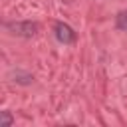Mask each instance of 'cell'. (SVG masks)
<instances>
[{
    "mask_svg": "<svg viewBox=\"0 0 127 127\" xmlns=\"http://www.w3.org/2000/svg\"><path fill=\"white\" fill-rule=\"evenodd\" d=\"M6 30L14 36H20V38H34L38 34V24L32 22V20H18V22H6L4 24Z\"/></svg>",
    "mask_w": 127,
    "mask_h": 127,
    "instance_id": "cell-1",
    "label": "cell"
},
{
    "mask_svg": "<svg viewBox=\"0 0 127 127\" xmlns=\"http://www.w3.org/2000/svg\"><path fill=\"white\" fill-rule=\"evenodd\" d=\"M54 36H56V40L62 42V44H73V42H75V32H73V28H71L69 24H65V22H58V24L54 26Z\"/></svg>",
    "mask_w": 127,
    "mask_h": 127,
    "instance_id": "cell-2",
    "label": "cell"
},
{
    "mask_svg": "<svg viewBox=\"0 0 127 127\" xmlns=\"http://www.w3.org/2000/svg\"><path fill=\"white\" fill-rule=\"evenodd\" d=\"M115 26H117V30L127 32V10H121V12L115 16Z\"/></svg>",
    "mask_w": 127,
    "mask_h": 127,
    "instance_id": "cell-3",
    "label": "cell"
},
{
    "mask_svg": "<svg viewBox=\"0 0 127 127\" xmlns=\"http://www.w3.org/2000/svg\"><path fill=\"white\" fill-rule=\"evenodd\" d=\"M12 123H14L12 113H10V111H2V113H0V127H10Z\"/></svg>",
    "mask_w": 127,
    "mask_h": 127,
    "instance_id": "cell-4",
    "label": "cell"
}]
</instances>
